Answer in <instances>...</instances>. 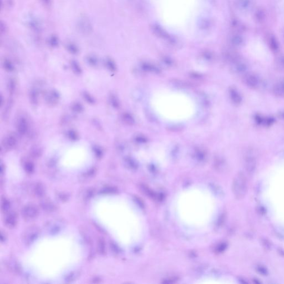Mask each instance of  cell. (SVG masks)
<instances>
[{
    "mask_svg": "<svg viewBox=\"0 0 284 284\" xmlns=\"http://www.w3.org/2000/svg\"><path fill=\"white\" fill-rule=\"evenodd\" d=\"M235 69L238 72L242 73V72L246 71V70L247 69V67H246V65L245 63L237 61L235 62Z\"/></svg>",
    "mask_w": 284,
    "mask_h": 284,
    "instance_id": "obj_21",
    "label": "cell"
},
{
    "mask_svg": "<svg viewBox=\"0 0 284 284\" xmlns=\"http://www.w3.org/2000/svg\"><path fill=\"white\" fill-rule=\"evenodd\" d=\"M106 66L108 69L112 72H114L116 70V66L115 65L114 62L112 61L111 59H108L106 61Z\"/></svg>",
    "mask_w": 284,
    "mask_h": 284,
    "instance_id": "obj_30",
    "label": "cell"
},
{
    "mask_svg": "<svg viewBox=\"0 0 284 284\" xmlns=\"http://www.w3.org/2000/svg\"><path fill=\"white\" fill-rule=\"evenodd\" d=\"M17 223V216L14 212L10 213L5 219V224L9 228H13Z\"/></svg>",
    "mask_w": 284,
    "mask_h": 284,
    "instance_id": "obj_8",
    "label": "cell"
},
{
    "mask_svg": "<svg viewBox=\"0 0 284 284\" xmlns=\"http://www.w3.org/2000/svg\"><path fill=\"white\" fill-rule=\"evenodd\" d=\"M270 47L272 49L274 50V51H276L278 49V47H279L277 41H276V39L274 37L271 38Z\"/></svg>",
    "mask_w": 284,
    "mask_h": 284,
    "instance_id": "obj_34",
    "label": "cell"
},
{
    "mask_svg": "<svg viewBox=\"0 0 284 284\" xmlns=\"http://www.w3.org/2000/svg\"><path fill=\"white\" fill-rule=\"evenodd\" d=\"M236 6L240 10H248L251 6L250 0H238L236 2Z\"/></svg>",
    "mask_w": 284,
    "mask_h": 284,
    "instance_id": "obj_13",
    "label": "cell"
},
{
    "mask_svg": "<svg viewBox=\"0 0 284 284\" xmlns=\"http://www.w3.org/2000/svg\"><path fill=\"white\" fill-rule=\"evenodd\" d=\"M42 206L44 210L48 211H53L55 209L54 204L51 202H45L42 204Z\"/></svg>",
    "mask_w": 284,
    "mask_h": 284,
    "instance_id": "obj_27",
    "label": "cell"
},
{
    "mask_svg": "<svg viewBox=\"0 0 284 284\" xmlns=\"http://www.w3.org/2000/svg\"><path fill=\"white\" fill-rule=\"evenodd\" d=\"M87 61L88 62V63L90 64V65L92 66H97L98 63V61L97 59L94 57H89L87 59Z\"/></svg>",
    "mask_w": 284,
    "mask_h": 284,
    "instance_id": "obj_35",
    "label": "cell"
},
{
    "mask_svg": "<svg viewBox=\"0 0 284 284\" xmlns=\"http://www.w3.org/2000/svg\"><path fill=\"white\" fill-rule=\"evenodd\" d=\"M257 160L255 156L248 154L245 158V168L246 172L250 175H253L257 169Z\"/></svg>",
    "mask_w": 284,
    "mask_h": 284,
    "instance_id": "obj_4",
    "label": "cell"
},
{
    "mask_svg": "<svg viewBox=\"0 0 284 284\" xmlns=\"http://www.w3.org/2000/svg\"><path fill=\"white\" fill-rule=\"evenodd\" d=\"M22 215L27 220H32L36 218L38 215V209L33 204L27 205L23 208Z\"/></svg>",
    "mask_w": 284,
    "mask_h": 284,
    "instance_id": "obj_3",
    "label": "cell"
},
{
    "mask_svg": "<svg viewBox=\"0 0 284 284\" xmlns=\"http://www.w3.org/2000/svg\"><path fill=\"white\" fill-rule=\"evenodd\" d=\"M35 194L38 197H42L45 194V188L41 184H38L36 185L35 189Z\"/></svg>",
    "mask_w": 284,
    "mask_h": 284,
    "instance_id": "obj_20",
    "label": "cell"
},
{
    "mask_svg": "<svg viewBox=\"0 0 284 284\" xmlns=\"http://www.w3.org/2000/svg\"><path fill=\"white\" fill-rule=\"evenodd\" d=\"M17 143V138L14 134H9L5 137L2 144L6 149H12L14 147Z\"/></svg>",
    "mask_w": 284,
    "mask_h": 284,
    "instance_id": "obj_7",
    "label": "cell"
},
{
    "mask_svg": "<svg viewBox=\"0 0 284 284\" xmlns=\"http://www.w3.org/2000/svg\"><path fill=\"white\" fill-rule=\"evenodd\" d=\"M71 108L72 111L77 113H80L84 110L83 105L80 102H74L73 104H72L71 106Z\"/></svg>",
    "mask_w": 284,
    "mask_h": 284,
    "instance_id": "obj_18",
    "label": "cell"
},
{
    "mask_svg": "<svg viewBox=\"0 0 284 284\" xmlns=\"http://www.w3.org/2000/svg\"><path fill=\"white\" fill-rule=\"evenodd\" d=\"M248 191V181L246 177L243 173L236 176L234 183V191L236 197L242 199L245 197Z\"/></svg>",
    "mask_w": 284,
    "mask_h": 284,
    "instance_id": "obj_2",
    "label": "cell"
},
{
    "mask_svg": "<svg viewBox=\"0 0 284 284\" xmlns=\"http://www.w3.org/2000/svg\"><path fill=\"white\" fill-rule=\"evenodd\" d=\"M109 101L113 107L115 108H118L119 107V103L118 98L116 96H115V95L112 94L110 96Z\"/></svg>",
    "mask_w": 284,
    "mask_h": 284,
    "instance_id": "obj_24",
    "label": "cell"
},
{
    "mask_svg": "<svg viewBox=\"0 0 284 284\" xmlns=\"http://www.w3.org/2000/svg\"><path fill=\"white\" fill-rule=\"evenodd\" d=\"M82 96L88 103L90 104H95L96 103L95 99L92 96H91L90 94L88 93L87 92H84L82 94Z\"/></svg>",
    "mask_w": 284,
    "mask_h": 284,
    "instance_id": "obj_22",
    "label": "cell"
},
{
    "mask_svg": "<svg viewBox=\"0 0 284 284\" xmlns=\"http://www.w3.org/2000/svg\"><path fill=\"white\" fill-rule=\"evenodd\" d=\"M152 28L153 32L158 37L163 39H166V41L170 42L171 43H173L174 42H175L173 37H172L168 32H166L163 28L160 27L159 26L153 25Z\"/></svg>",
    "mask_w": 284,
    "mask_h": 284,
    "instance_id": "obj_5",
    "label": "cell"
},
{
    "mask_svg": "<svg viewBox=\"0 0 284 284\" xmlns=\"http://www.w3.org/2000/svg\"><path fill=\"white\" fill-rule=\"evenodd\" d=\"M280 115L281 117H282V118H284V112L282 113H281Z\"/></svg>",
    "mask_w": 284,
    "mask_h": 284,
    "instance_id": "obj_37",
    "label": "cell"
},
{
    "mask_svg": "<svg viewBox=\"0 0 284 284\" xmlns=\"http://www.w3.org/2000/svg\"><path fill=\"white\" fill-rule=\"evenodd\" d=\"M93 152L94 153L95 155L98 158H101V156L103 155V150L99 146H94L93 148Z\"/></svg>",
    "mask_w": 284,
    "mask_h": 284,
    "instance_id": "obj_31",
    "label": "cell"
},
{
    "mask_svg": "<svg viewBox=\"0 0 284 284\" xmlns=\"http://www.w3.org/2000/svg\"><path fill=\"white\" fill-rule=\"evenodd\" d=\"M211 22L209 21L208 19H204V20H201V21L200 22V27H201V28H204V29H207L209 27L211 26Z\"/></svg>",
    "mask_w": 284,
    "mask_h": 284,
    "instance_id": "obj_32",
    "label": "cell"
},
{
    "mask_svg": "<svg viewBox=\"0 0 284 284\" xmlns=\"http://www.w3.org/2000/svg\"><path fill=\"white\" fill-rule=\"evenodd\" d=\"M98 246V250H99V252L101 253V254H103V253H104V251H105V245H104V241H103V240H99Z\"/></svg>",
    "mask_w": 284,
    "mask_h": 284,
    "instance_id": "obj_33",
    "label": "cell"
},
{
    "mask_svg": "<svg viewBox=\"0 0 284 284\" xmlns=\"http://www.w3.org/2000/svg\"><path fill=\"white\" fill-rule=\"evenodd\" d=\"M2 66L4 69L8 72H12L14 70V64L9 61L8 59L4 60Z\"/></svg>",
    "mask_w": 284,
    "mask_h": 284,
    "instance_id": "obj_19",
    "label": "cell"
},
{
    "mask_svg": "<svg viewBox=\"0 0 284 284\" xmlns=\"http://www.w3.org/2000/svg\"><path fill=\"white\" fill-rule=\"evenodd\" d=\"M232 42L234 45H241L243 43V39L241 37L239 36H236L232 39Z\"/></svg>",
    "mask_w": 284,
    "mask_h": 284,
    "instance_id": "obj_28",
    "label": "cell"
},
{
    "mask_svg": "<svg viewBox=\"0 0 284 284\" xmlns=\"http://www.w3.org/2000/svg\"><path fill=\"white\" fill-rule=\"evenodd\" d=\"M257 271H258L260 274L263 275H266L267 274V270L265 269V267H262V266H257Z\"/></svg>",
    "mask_w": 284,
    "mask_h": 284,
    "instance_id": "obj_36",
    "label": "cell"
},
{
    "mask_svg": "<svg viewBox=\"0 0 284 284\" xmlns=\"http://www.w3.org/2000/svg\"><path fill=\"white\" fill-rule=\"evenodd\" d=\"M46 99L49 104H57L59 99V94L55 90H51L46 94Z\"/></svg>",
    "mask_w": 284,
    "mask_h": 284,
    "instance_id": "obj_9",
    "label": "cell"
},
{
    "mask_svg": "<svg viewBox=\"0 0 284 284\" xmlns=\"http://www.w3.org/2000/svg\"><path fill=\"white\" fill-rule=\"evenodd\" d=\"M71 67L74 73L77 74H80L82 73V70L79 64L76 61H72L71 63Z\"/></svg>",
    "mask_w": 284,
    "mask_h": 284,
    "instance_id": "obj_23",
    "label": "cell"
},
{
    "mask_svg": "<svg viewBox=\"0 0 284 284\" xmlns=\"http://www.w3.org/2000/svg\"><path fill=\"white\" fill-rule=\"evenodd\" d=\"M38 236V232L35 229H31L30 232H28L25 236V240L26 243H30L33 242Z\"/></svg>",
    "mask_w": 284,
    "mask_h": 284,
    "instance_id": "obj_15",
    "label": "cell"
},
{
    "mask_svg": "<svg viewBox=\"0 0 284 284\" xmlns=\"http://www.w3.org/2000/svg\"><path fill=\"white\" fill-rule=\"evenodd\" d=\"M273 92L277 96H284V80H280L274 86Z\"/></svg>",
    "mask_w": 284,
    "mask_h": 284,
    "instance_id": "obj_10",
    "label": "cell"
},
{
    "mask_svg": "<svg viewBox=\"0 0 284 284\" xmlns=\"http://www.w3.org/2000/svg\"><path fill=\"white\" fill-rule=\"evenodd\" d=\"M16 127L18 133L21 135H25L28 130V123L24 117L18 118L16 123Z\"/></svg>",
    "mask_w": 284,
    "mask_h": 284,
    "instance_id": "obj_6",
    "label": "cell"
},
{
    "mask_svg": "<svg viewBox=\"0 0 284 284\" xmlns=\"http://www.w3.org/2000/svg\"><path fill=\"white\" fill-rule=\"evenodd\" d=\"M38 91L36 88H32L29 93V99L32 104H37L38 102Z\"/></svg>",
    "mask_w": 284,
    "mask_h": 284,
    "instance_id": "obj_14",
    "label": "cell"
},
{
    "mask_svg": "<svg viewBox=\"0 0 284 284\" xmlns=\"http://www.w3.org/2000/svg\"><path fill=\"white\" fill-rule=\"evenodd\" d=\"M245 83L248 87L254 88L257 87L259 83V80L254 74H249L246 77Z\"/></svg>",
    "mask_w": 284,
    "mask_h": 284,
    "instance_id": "obj_12",
    "label": "cell"
},
{
    "mask_svg": "<svg viewBox=\"0 0 284 284\" xmlns=\"http://www.w3.org/2000/svg\"><path fill=\"white\" fill-rule=\"evenodd\" d=\"M24 167L26 171L30 173H32L34 170V165L31 162H26L24 164Z\"/></svg>",
    "mask_w": 284,
    "mask_h": 284,
    "instance_id": "obj_29",
    "label": "cell"
},
{
    "mask_svg": "<svg viewBox=\"0 0 284 284\" xmlns=\"http://www.w3.org/2000/svg\"><path fill=\"white\" fill-rule=\"evenodd\" d=\"M10 208V202L6 199L5 198L2 199L1 201V210L4 212H6Z\"/></svg>",
    "mask_w": 284,
    "mask_h": 284,
    "instance_id": "obj_25",
    "label": "cell"
},
{
    "mask_svg": "<svg viewBox=\"0 0 284 284\" xmlns=\"http://www.w3.org/2000/svg\"><path fill=\"white\" fill-rule=\"evenodd\" d=\"M16 80L14 78H10L7 82V88L8 91L11 94L14 93L16 89Z\"/></svg>",
    "mask_w": 284,
    "mask_h": 284,
    "instance_id": "obj_16",
    "label": "cell"
},
{
    "mask_svg": "<svg viewBox=\"0 0 284 284\" xmlns=\"http://www.w3.org/2000/svg\"><path fill=\"white\" fill-rule=\"evenodd\" d=\"M67 137L70 140H72V141H76L80 138L78 133L76 131L73 129H70L67 131Z\"/></svg>",
    "mask_w": 284,
    "mask_h": 284,
    "instance_id": "obj_17",
    "label": "cell"
},
{
    "mask_svg": "<svg viewBox=\"0 0 284 284\" xmlns=\"http://www.w3.org/2000/svg\"><path fill=\"white\" fill-rule=\"evenodd\" d=\"M122 119L128 125H132L134 123V120L131 115L128 113H125L122 115Z\"/></svg>",
    "mask_w": 284,
    "mask_h": 284,
    "instance_id": "obj_26",
    "label": "cell"
},
{
    "mask_svg": "<svg viewBox=\"0 0 284 284\" xmlns=\"http://www.w3.org/2000/svg\"><path fill=\"white\" fill-rule=\"evenodd\" d=\"M230 92V96L231 99L232 101L234 103L236 104H240L241 101H242V98L241 97L240 94H239V92L236 90L235 89L232 88L229 90Z\"/></svg>",
    "mask_w": 284,
    "mask_h": 284,
    "instance_id": "obj_11",
    "label": "cell"
},
{
    "mask_svg": "<svg viewBox=\"0 0 284 284\" xmlns=\"http://www.w3.org/2000/svg\"><path fill=\"white\" fill-rule=\"evenodd\" d=\"M185 196L181 204V210L184 213L185 218L190 222L203 223L211 216V201L208 199L207 195L201 191H192L191 195Z\"/></svg>",
    "mask_w": 284,
    "mask_h": 284,
    "instance_id": "obj_1",
    "label": "cell"
}]
</instances>
